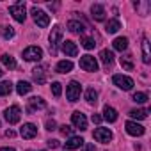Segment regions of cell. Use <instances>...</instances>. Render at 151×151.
Here are the masks:
<instances>
[{
	"label": "cell",
	"instance_id": "1",
	"mask_svg": "<svg viewBox=\"0 0 151 151\" xmlns=\"http://www.w3.org/2000/svg\"><path fill=\"white\" fill-rule=\"evenodd\" d=\"M9 13H11V16H13L16 22H20V23H23L25 18H27V14H25V4H23V2L13 4V6L9 7Z\"/></svg>",
	"mask_w": 151,
	"mask_h": 151
},
{
	"label": "cell",
	"instance_id": "22",
	"mask_svg": "<svg viewBox=\"0 0 151 151\" xmlns=\"http://www.w3.org/2000/svg\"><path fill=\"white\" fill-rule=\"evenodd\" d=\"M119 29H121V23H119L117 20H110V22H107V25H105V30H107L109 34H116Z\"/></svg>",
	"mask_w": 151,
	"mask_h": 151
},
{
	"label": "cell",
	"instance_id": "24",
	"mask_svg": "<svg viewBox=\"0 0 151 151\" xmlns=\"http://www.w3.org/2000/svg\"><path fill=\"white\" fill-rule=\"evenodd\" d=\"M86 100H87V103L96 105V101H98V93L94 91V87H89V89L86 91Z\"/></svg>",
	"mask_w": 151,
	"mask_h": 151
},
{
	"label": "cell",
	"instance_id": "2",
	"mask_svg": "<svg viewBox=\"0 0 151 151\" xmlns=\"http://www.w3.org/2000/svg\"><path fill=\"white\" fill-rule=\"evenodd\" d=\"M30 14H32V18H34V22L37 23V27H41V29H45V27H48V25H50V18H48V14H46L45 11H41V9H37V7H32V11H30Z\"/></svg>",
	"mask_w": 151,
	"mask_h": 151
},
{
	"label": "cell",
	"instance_id": "9",
	"mask_svg": "<svg viewBox=\"0 0 151 151\" xmlns=\"http://www.w3.org/2000/svg\"><path fill=\"white\" fill-rule=\"evenodd\" d=\"M94 139L98 142H103V144H109L112 140V132L109 128H96L94 130Z\"/></svg>",
	"mask_w": 151,
	"mask_h": 151
},
{
	"label": "cell",
	"instance_id": "3",
	"mask_svg": "<svg viewBox=\"0 0 151 151\" xmlns=\"http://www.w3.org/2000/svg\"><path fill=\"white\" fill-rule=\"evenodd\" d=\"M60 39H62V29L57 25V27H53V29H52V32H50V52H52V55H55V53H57L55 46H57L59 43H62Z\"/></svg>",
	"mask_w": 151,
	"mask_h": 151
},
{
	"label": "cell",
	"instance_id": "7",
	"mask_svg": "<svg viewBox=\"0 0 151 151\" xmlns=\"http://www.w3.org/2000/svg\"><path fill=\"white\" fill-rule=\"evenodd\" d=\"M80 68L84 71H98V62L93 55H84L80 59Z\"/></svg>",
	"mask_w": 151,
	"mask_h": 151
},
{
	"label": "cell",
	"instance_id": "4",
	"mask_svg": "<svg viewBox=\"0 0 151 151\" xmlns=\"http://www.w3.org/2000/svg\"><path fill=\"white\" fill-rule=\"evenodd\" d=\"M80 93H82V87H80V84L78 82H69L68 84V89H66V96H68V100L69 101H77L78 98H80Z\"/></svg>",
	"mask_w": 151,
	"mask_h": 151
},
{
	"label": "cell",
	"instance_id": "29",
	"mask_svg": "<svg viewBox=\"0 0 151 151\" xmlns=\"http://www.w3.org/2000/svg\"><path fill=\"white\" fill-rule=\"evenodd\" d=\"M11 91H13V84H11L9 80L0 82V96H6V94H9Z\"/></svg>",
	"mask_w": 151,
	"mask_h": 151
},
{
	"label": "cell",
	"instance_id": "11",
	"mask_svg": "<svg viewBox=\"0 0 151 151\" xmlns=\"http://www.w3.org/2000/svg\"><path fill=\"white\" fill-rule=\"evenodd\" d=\"M126 132L130 133V135H133V137H140V135H144V126L142 124H139V123H135V121H126Z\"/></svg>",
	"mask_w": 151,
	"mask_h": 151
},
{
	"label": "cell",
	"instance_id": "31",
	"mask_svg": "<svg viewBox=\"0 0 151 151\" xmlns=\"http://www.w3.org/2000/svg\"><path fill=\"white\" fill-rule=\"evenodd\" d=\"M80 43H82V46H84L86 50H93V48L96 46V43H94V39H93V37H82V39H80Z\"/></svg>",
	"mask_w": 151,
	"mask_h": 151
},
{
	"label": "cell",
	"instance_id": "42",
	"mask_svg": "<svg viewBox=\"0 0 151 151\" xmlns=\"http://www.w3.org/2000/svg\"><path fill=\"white\" fill-rule=\"evenodd\" d=\"M2 75H4V71H2V69H0V77H2Z\"/></svg>",
	"mask_w": 151,
	"mask_h": 151
},
{
	"label": "cell",
	"instance_id": "13",
	"mask_svg": "<svg viewBox=\"0 0 151 151\" xmlns=\"http://www.w3.org/2000/svg\"><path fill=\"white\" fill-rule=\"evenodd\" d=\"M32 77L37 84H45L46 82V68L45 66H37L32 69Z\"/></svg>",
	"mask_w": 151,
	"mask_h": 151
},
{
	"label": "cell",
	"instance_id": "17",
	"mask_svg": "<svg viewBox=\"0 0 151 151\" xmlns=\"http://www.w3.org/2000/svg\"><path fill=\"white\" fill-rule=\"evenodd\" d=\"M68 29H69L73 34H82V32L86 30L84 23H80V22H77V20H69V22H68Z\"/></svg>",
	"mask_w": 151,
	"mask_h": 151
},
{
	"label": "cell",
	"instance_id": "19",
	"mask_svg": "<svg viewBox=\"0 0 151 151\" xmlns=\"http://www.w3.org/2000/svg\"><path fill=\"white\" fill-rule=\"evenodd\" d=\"M100 59H101V62L105 64V68H109V66H112V62H114V53H112L110 50H101V52H100Z\"/></svg>",
	"mask_w": 151,
	"mask_h": 151
},
{
	"label": "cell",
	"instance_id": "40",
	"mask_svg": "<svg viewBox=\"0 0 151 151\" xmlns=\"http://www.w3.org/2000/svg\"><path fill=\"white\" fill-rule=\"evenodd\" d=\"M6 135H7V137H14V132H13V130H7Z\"/></svg>",
	"mask_w": 151,
	"mask_h": 151
},
{
	"label": "cell",
	"instance_id": "26",
	"mask_svg": "<svg viewBox=\"0 0 151 151\" xmlns=\"http://www.w3.org/2000/svg\"><path fill=\"white\" fill-rule=\"evenodd\" d=\"M142 60H144L146 64L151 62V59H149V43H147L146 37L142 39Z\"/></svg>",
	"mask_w": 151,
	"mask_h": 151
},
{
	"label": "cell",
	"instance_id": "14",
	"mask_svg": "<svg viewBox=\"0 0 151 151\" xmlns=\"http://www.w3.org/2000/svg\"><path fill=\"white\" fill-rule=\"evenodd\" d=\"M62 52L68 55V57H77L78 53V48L73 41H62Z\"/></svg>",
	"mask_w": 151,
	"mask_h": 151
},
{
	"label": "cell",
	"instance_id": "35",
	"mask_svg": "<svg viewBox=\"0 0 151 151\" xmlns=\"http://www.w3.org/2000/svg\"><path fill=\"white\" fill-rule=\"evenodd\" d=\"M71 132H73L71 126H68V124H62V126H60V133H62V135H71Z\"/></svg>",
	"mask_w": 151,
	"mask_h": 151
},
{
	"label": "cell",
	"instance_id": "21",
	"mask_svg": "<svg viewBox=\"0 0 151 151\" xmlns=\"http://www.w3.org/2000/svg\"><path fill=\"white\" fill-rule=\"evenodd\" d=\"M55 69H57V73H69L73 69V62L71 60H60Z\"/></svg>",
	"mask_w": 151,
	"mask_h": 151
},
{
	"label": "cell",
	"instance_id": "25",
	"mask_svg": "<svg viewBox=\"0 0 151 151\" xmlns=\"http://www.w3.org/2000/svg\"><path fill=\"white\" fill-rule=\"evenodd\" d=\"M0 59H2V62H4L6 68H9V69H14V68H16V60H14V57H11L9 53H4Z\"/></svg>",
	"mask_w": 151,
	"mask_h": 151
},
{
	"label": "cell",
	"instance_id": "28",
	"mask_svg": "<svg viewBox=\"0 0 151 151\" xmlns=\"http://www.w3.org/2000/svg\"><path fill=\"white\" fill-rule=\"evenodd\" d=\"M130 116L135 117V119H146L147 117V110L146 109H133V110H130Z\"/></svg>",
	"mask_w": 151,
	"mask_h": 151
},
{
	"label": "cell",
	"instance_id": "15",
	"mask_svg": "<svg viewBox=\"0 0 151 151\" xmlns=\"http://www.w3.org/2000/svg\"><path fill=\"white\" fill-rule=\"evenodd\" d=\"M91 13H93V18H94L96 22H103V20H105V9H103V6L94 4V6L91 7Z\"/></svg>",
	"mask_w": 151,
	"mask_h": 151
},
{
	"label": "cell",
	"instance_id": "20",
	"mask_svg": "<svg viewBox=\"0 0 151 151\" xmlns=\"http://www.w3.org/2000/svg\"><path fill=\"white\" fill-rule=\"evenodd\" d=\"M29 112H32V110H36V109H45L46 107V103H45V100L43 98H37V96H34V98H30L29 100Z\"/></svg>",
	"mask_w": 151,
	"mask_h": 151
},
{
	"label": "cell",
	"instance_id": "8",
	"mask_svg": "<svg viewBox=\"0 0 151 151\" xmlns=\"http://www.w3.org/2000/svg\"><path fill=\"white\" fill-rule=\"evenodd\" d=\"M20 116H22V110H20L18 105H13L6 110V119H7L9 124H16L20 121Z\"/></svg>",
	"mask_w": 151,
	"mask_h": 151
},
{
	"label": "cell",
	"instance_id": "38",
	"mask_svg": "<svg viewBox=\"0 0 151 151\" xmlns=\"http://www.w3.org/2000/svg\"><path fill=\"white\" fill-rule=\"evenodd\" d=\"M82 151H96V149H94V146H93V144H89V142H87V144H84V149H82Z\"/></svg>",
	"mask_w": 151,
	"mask_h": 151
},
{
	"label": "cell",
	"instance_id": "5",
	"mask_svg": "<svg viewBox=\"0 0 151 151\" xmlns=\"http://www.w3.org/2000/svg\"><path fill=\"white\" fill-rule=\"evenodd\" d=\"M114 84L119 87V89H123V91H130L132 87H133V80L130 78V77H124V75H114Z\"/></svg>",
	"mask_w": 151,
	"mask_h": 151
},
{
	"label": "cell",
	"instance_id": "27",
	"mask_svg": "<svg viewBox=\"0 0 151 151\" xmlns=\"http://www.w3.org/2000/svg\"><path fill=\"white\" fill-rule=\"evenodd\" d=\"M30 89H32V86L29 84V82H18V86H16V91H18V94L20 96H23V94H27V93H30Z\"/></svg>",
	"mask_w": 151,
	"mask_h": 151
},
{
	"label": "cell",
	"instance_id": "6",
	"mask_svg": "<svg viewBox=\"0 0 151 151\" xmlns=\"http://www.w3.org/2000/svg\"><path fill=\"white\" fill-rule=\"evenodd\" d=\"M41 57H43V50L39 48V46H29V48H25L23 50V59L25 60H41Z\"/></svg>",
	"mask_w": 151,
	"mask_h": 151
},
{
	"label": "cell",
	"instance_id": "18",
	"mask_svg": "<svg viewBox=\"0 0 151 151\" xmlns=\"http://www.w3.org/2000/svg\"><path fill=\"white\" fill-rule=\"evenodd\" d=\"M80 146H84L82 137H71V139L66 140V149H78Z\"/></svg>",
	"mask_w": 151,
	"mask_h": 151
},
{
	"label": "cell",
	"instance_id": "41",
	"mask_svg": "<svg viewBox=\"0 0 151 151\" xmlns=\"http://www.w3.org/2000/svg\"><path fill=\"white\" fill-rule=\"evenodd\" d=\"M0 151H14V147H0Z\"/></svg>",
	"mask_w": 151,
	"mask_h": 151
},
{
	"label": "cell",
	"instance_id": "36",
	"mask_svg": "<svg viewBox=\"0 0 151 151\" xmlns=\"http://www.w3.org/2000/svg\"><path fill=\"white\" fill-rule=\"evenodd\" d=\"M55 126H57V123L53 119H48L46 121V130H55Z\"/></svg>",
	"mask_w": 151,
	"mask_h": 151
},
{
	"label": "cell",
	"instance_id": "12",
	"mask_svg": "<svg viewBox=\"0 0 151 151\" xmlns=\"http://www.w3.org/2000/svg\"><path fill=\"white\" fill-rule=\"evenodd\" d=\"M20 135H22L23 139H34V137L37 135V126H36V124H32V123H27V124H23V126H22Z\"/></svg>",
	"mask_w": 151,
	"mask_h": 151
},
{
	"label": "cell",
	"instance_id": "23",
	"mask_svg": "<svg viewBox=\"0 0 151 151\" xmlns=\"http://www.w3.org/2000/svg\"><path fill=\"white\" fill-rule=\"evenodd\" d=\"M126 46H128V39L126 37H116L114 39V50L123 52V50H126Z\"/></svg>",
	"mask_w": 151,
	"mask_h": 151
},
{
	"label": "cell",
	"instance_id": "39",
	"mask_svg": "<svg viewBox=\"0 0 151 151\" xmlns=\"http://www.w3.org/2000/svg\"><path fill=\"white\" fill-rule=\"evenodd\" d=\"M101 121V116H98V114H93V123H100Z\"/></svg>",
	"mask_w": 151,
	"mask_h": 151
},
{
	"label": "cell",
	"instance_id": "37",
	"mask_svg": "<svg viewBox=\"0 0 151 151\" xmlns=\"http://www.w3.org/2000/svg\"><path fill=\"white\" fill-rule=\"evenodd\" d=\"M48 146L55 149V147H59V146H60V142H59L57 139H50V140H48Z\"/></svg>",
	"mask_w": 151,
	"mask_h": 151
},
{
	"label": "cell",
	"instance_id": "32",
	"mask_svg": "<svg viewBox=\"0 0 151 151\" xmlns=\"http://www.w3.org/2000/svg\"><path fill=\"white\" fill-rule=\"evenodd\" d=\"M133 101L135 103H146L147 101V94L146 93H135L133 94Z\"/></svg>",
	"mask_w": 151,
	"mask_h": 151
},
{
	"label": "cell",
	"instance_id": "30",
	"mask_svg": "<svg viewBox=\"0 0 151 151\" xmlns=\"http://www.w3.org/2000/svg\"><path fill=\"white\" fill-rule=\"evenodd\" d=\"M0 34L4 36V39H11V37L14 36V30H13V27H6V25H2V27H0Z\"/></svg>",
	"mask_w": 151,
	"mask_h": 151
},
{
	"label": "cell",
	"instance_id": "10",
	"mask_svg": "<svg viewBox=\"0 0 151 151\" xmlns=\"http://www.w3.org/2000/svg\"><path fill=\"white\" fill-rule=\"evenodd\" d=\"M71 123L77 126L78 130H87V119H86V116L82 114V112H73L71 114Z\"/></svg>",
	"mask_w": 151,
	"mask_h": 151
},
{
	"label": "cell",
	"instance_id": "16",
	"mask_svg": "<svg viewBox=\"0 0 151 151\" xmlns=\"http://www.w3.org/2000/svg\"><path fill=\"white\" fill-rule=\"evenodd\" d=\"M103 117H105L109 123H116V121H117V110L112 109V107H109V105H105V107H103Z\"/></svg>",
	"mask_w": 151,
	"mask_h": 151
},
{
	"label": "cell",
	"instance_id": "34",
	"mask_svg": "<svg viewBox=\"0 0 151 151\" xmlns=\"http://www.w3.org/2000/svg\"><path fill=\"white\" fill-rule=\"evenodd\" d=\"M60 86H62V84H59V82H53V84H52V93H53L55 98H59L60 93H62V87H60Z\"/></svg>",
	"mask_w": 151,
	"mask_h": 151
},
{
	"label": "cell",
	"instance_id": "33",
	"mask_svg": "<svg viewBox=\"0 0 151 151\" xmlns=\"http://www.w3.org/2000/svg\"><path fill=\"white\" fill-rule=\"evenodd\" d=\"M121 66H123L124 69H128V71H132V69H133V64H132L130 57H121Z\"/></svg>",
	"mask_w": 151,
	"mask_h": 151
}]
</instances>
